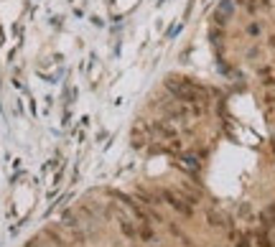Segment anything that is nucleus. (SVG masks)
<instances>
[{
	"label": "nucleus",
	"instance_id": "nucleus-2",
	"mask_svg": "<svg viewBox=\"0 0 275 247\" xmlns=\"http://www.w3.org/2000/svg\"><path fill=\"white\" fill-rule=\"evenodd\" d=\"M232 13H235V0H222L219 3V8L214 10V26H219V28H224L227 23H229V18H232Z\"/></svg>",
	"mask_w": 275,
	"mask_h": 247
},
{
	"label": "nucleus",
	"instance_id": "nucleus-8",
	"mask_svg": "<svg viewBox=\"0 0 275 247\" xmlns=\"http://www.w3.org/2000/svg\"><path fill=\"white\" fill-rule=\"evenodd\" d=\"M168 229H171V235H173L176 240H181V242H183V245H186V247H191V237H186V235H183V232H181L178 227H173V224H171V227H168Z\"/></svg>",
	"mask_w": 275,
	"mask_h": 247
},
{
	"label": "nucleus",
	"instance_id": "nucleus-10",
	"mask_svg": "<svg viewBox=\"0 0 275 247\" xmlns=\"http://www.w3.org/2000/svg\"><path fill=\"white\" fill-rule=\"evenodd\" d=\"M268 46L275 51V33H273V36H268Z\"/></svg>",
	"mask_w": 275,
	"mask_h": 247
},
{
	"label": "nucleus",
	"instance_id": "nucleus-9",
	"mask_svg": "<svg viewBox=\"0 0 275 247\" xmlns=\"http://www.w3.org/2000/svg\"><path fill=\"white\" fill-rule=\"evenodd\" d=\"M260 82H263V87H265L268 92H275V74H270V77H263Z\"/></svg>",
	"mask_w": 275,
	"mask_h": 247
},
{
	"label": "nucleus",
	"instance_id": "nucleus-7",
	"mask_svg": "<svg viewBox=\"0 0 275 247\" xmlns=\"http://www.w3.org/2000/svg\"><path fill=\"white\" fill-rule=\"evenodd\" d=\"M235 247H252V235L250 232H240V235H235Z\"/></svg>",
	"mask_w": 275,
	"mask_h": 247
},
{
	"label": "nucleus",
	"instance_id": "nucleus-5",
	"mask_svg": "<svg viewBox=\"0 0 275 247\" xmlns=\"http://www.w3.org/2000/svg\"><path fill=\"white\" fill-rule=\"evenodd\" d=\"M117 224H120V229H122V235H125V237H130V240H138V222L133 224L130 219H120Z\"/></svg>",
	"mask_w": 275,
	"mask_h": 247
},
{
	"label": "nucleus",
	"instance_id": "nucleus-3",
	"mask_svg": "<svg viewBox=\"0 0 275 247\" xmlns=\"http://www.w3.org/2000/svg\"><path fill=\"white\" fill-rule=\"evenodd\" d=\"M263 31H265V26H263V21H257V18L244 26V33H247V38H260V36H263Z\"/></svg>",
	"mask_w": 275,
	"mask_h": 247
},
{
	"label": "nucleus",
	"instance_id": "nucleus-6",
	"mask_svg": "<svg viewBox=\"0 0 275 247\" xmlns=\"http://www.w3.org/2000/svg\"><path fill=\"white\" fill-rule=\"evenodd\" d=\"M235 5H240L242 10H247L252 18L260 13V0H235Z\"/></svg>",
	"mask_w": 275,
	"mask_h": 247
},
{
	"label": "nucleus",
	"instance_id": "nucleus-1",
	"mask_svg": "<svg viewBox=\"0 0 275 247\" xmlns=\"http://www.w3.org/2000/svg\"><path fill=\"white\" fill-rule=\"evenodd\" d=\"M158 196L163 204H168L173 212H178L181 216H194V204H189L178 191H171V188H158Z\"/></svg>",
	"mask_w": 275,
	"mask_h": 247
},
{
	"label": "nucleus",
	"instance_id": "nucleus-4",
	"mask_svg": "<svg viewBox=\"0 0 275 247\" xmlns=\"http://www.w3.org/2000/svg\"><path fill=\"white\" fill-rule=\"evenodd\" d=\"M138 240H143V242H158V237H156V232L150 229V224H138Z\"/></svg>",
	"mask_w": 275,
	"mask_h": 247
}]
</instances>
